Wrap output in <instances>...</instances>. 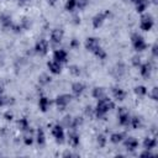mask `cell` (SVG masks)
Masks as SVG:
<instances>
[{
	"instance_id": "cell-46",
	"label": "cell",
	"mask_w": 158,
	"mask_h": 158,
	"mask_svg": "<svg viewBox=\"0 0 158 158\" xmlns=\"http://www.w3.org/2000/svg\"><path fill=\"white\" fill-rule=\"evenodd\" d=\"M73 23H74V25H79V23H80V17H79V15H74V16H73Z\"/></svg>"
},
{
	"instance_id": "cell-6",
	"label": "cell",
	"mask_w": 158,
	"mask_h": 158,
	"mask_svg": "<svg viewBox=\"0 0 158 158\" xmlns=\"http://www.w3.org/2000/svg\"><path fill=\"white\" fill-rule=\"evenodd\" d=\"M72 99H73V96H72L70 94H60V95H58V96L56 98L54 102H56L58 110H64V109L70 104Z\"/></svg>"
},
{
	"instance_id": "cell-15",
	"label": "cell",
	"mask_w": 158,
	"mask_h": 158,
	"mask_svg": "<svg viewBox=\"0 0 158 158\" xmlns=\"http://www.w3.org/2000/svg\"><path fill=\"white\" fill-rule=\"evenodd\" d=\"M139 74L143 77V78H149V75H151V73H152V69H153V65H152V63L151 62H144V63H142L139 67Z\"/></svg>"
},
{
	"instance_id": "cell-8",
	"label": "cell",
	"mask_w": 158,
	"mask_h": 158,
	"mask_svg": "<svg viewBox=\"0 0 158 158\" xmlns=\"http://www.w3.org/2000/svg\"><path fill=\"white\" fill-rule=\"evenodd\" d=\"M35 52L40 56H46L48 53V49H49V43L46 38H40L36 44H35Z\"/></svg>"
},
{
	"instance_id": "cell-32",
	"label": "cell",
	"mask_w": 158,
	"mask_h": 158,
	"mask_svg": "<svg viewBox=\"0 0 158 158\" xmlns=\"http://www.w3.org/2000/svg\"><path fill=\"white\" fill-rule=\"evenodd\" d=\"M51 80H52V78L47 74V73H43V74H41L40 77H38V83H40V85H47V84H49L51 83Z\"/></svg>"
},
{
	"instance_id": "cell-44",
	"label": "cell",
	"mask_w": 158,
	"mask_h": 158,
	"mask_svg": "<svg viewBox=\"0 0 158 158\" xmlns=\"http://www.w3.org/2000/svg\"><path fill=\"white\" fill-rule=\"evenodd\" d=\"M141 157H154V153H152V149H144L139 154Z\"/></svg>"
},
{
	"instance_id": "cell-3",
	"label": "cell",
	"mask_w": 158,
	"mask_h": 158,
	"mask_svg": "<svg viewBox=\"0 0 158 158\" xmlns=\"http://www.w3.org/2000/svg\"><path fill=\"white\" fill-rule=\"evenodd\" d=\"M154 26V19L151 14H142L139 19V28L144 32H148Z\"/></svg>"
},
{
	"instance_id": "cell-19",
	"label": "cell",
	"mask_w": 158,
	"mask_h": 158,
	"mask_svg": "<svg viewBox=\"0 0 158 158\" xmlns=\"http://www.w3.org/2000/svg\"><path fill=\"white\" fill-rule=\"evenodd\" d=\"M51 100L47 98V96H40V100H38V109L42 111V112H47L49 110V106H51Z\"/></svg>"
},
{
	"instance_id": "cell-34",
	"label": "cell",
	"mask_w": 158,
	"mask_h": 158,
	"mask_svg": "<svg viewBox=\"0 0 158 158\" xmlns=\"http://www.w3.org/2000/svg\"><path fill=\"white\" fill-rule=\"evenodd\" d=\"M96 143H98V146H99L100 148H104V147L106 146V143H107V138H106V136L102 135V133H100V135L96 137Z\"/></svg>"
},
{
	"instance_id": "cell-36",
	"label": "cell",
	"mask_w": 158,
	"mask_h": 158,
	"mask_svg": "<svg viewBox=\"0 0 158 158\" xmlns=\"http://www.w3.org/2000/svg\"><path fill=\"white\" fill-rule=\"evenodd\" d=\"M69 73H70L73 77H79L80 73H81V70H80V68H79L78 65L73 64V65H69Z\"/></svg>"
},
{
	"instance_id": "cell-13",
	"label": "cell",
	"mask_w": 158,
	"mask_h": 158,
	"mask_svg": "<svg viewBox=\"0 0 158 158\" xmlns=\"http://www.w3.org/2000/svg\"><path fill=\"white\" fill-rule=\"evenodd\" d=\"M47 68H48L49 73L53 74V75H58V74L62 73V64L59 62L54 60V59L47 62Z\"/></svg>"
},
{
	"instance_id": "cell-2",
	"label": "cell",
	"mask_w": 158,
	"mask_h": 158,
	"mask_svg": "<svg viewBox=\"0 0 158 158\" xmlns=\"http://www.w3.org/2000/svg\"><path fill=\"white\" fill-rule=\"evenodd\" d=\"M131 43L136 52H143L144 49H147V43H146L144 38L137 32L131 35Z\"/></svg>"
},
{
	"instance_id": "cell-12",
	"label": "cell",
	"mask_w": 158,
	"mask_h": 158,
	"mask_svg": "<svg viewBox=\"0 0 158 158\" xmlns=\"http://www.w3.org/2000/svg\"><path fill=\"white\" fill-rule=\"evenodd\" d=\"M68 143L72 147H78L80 143V136L77 132L75 128H70V131L68 132Z\"/></svg>"
},
{
	"instance_id": "cell-28",
	"label": "cell",
	"mask_w": 158,
	"mask_h": 158,
	"mask_svg": "<svg viewBox=\"0 0 158 158\" xmlns=\"http://www.w3.org/2000/svg\"><path fill=\"white\" fill-rule=\"evenodd\" d=\"M130 126H131L133 130H138V128L142 126V120H141L138 116H131Z\"/></svg>"
},
{
	"instance_id": "cell-30",
	"label": "cell",
	"mask_w": 158,
	"mask_h": 158,
	"mask_svg": "<svg viewBox=\"0 0 158 158\" xmlns=\"http://www.w3.org/2000/svg\"><path fill=\"white\" fill-rule=\"evenodd\" d=\"M93 54H94L98 59H101V60H104V59L106 58V56H107V54H106V52H105V49H104L101 46H100V47H98V48L93 52Z\"/></svg>"
},
{
	"instance_id": "cell-48",
	"label": "cell",
	"mask_w": 158,
	"mask_h": 158,
	"mask_svg": "<svg viewBox=\"0 0 158 158\" xmlns=\"http://www.w3.org/2000/svg\"><path fill=\"white\" fill-rule=\"evenodd\" d=\"M72 156H74V154H73V153H70L69 151H67V152H64V153H63V157H72Z\"/></svg>"
},
{
	"instance_id": "cell-7",
	"label": "cell",
	"mask_w": 158,
	"mask_h": 158,
	"mask_svg": "<svg viewBox=\"0 0 158 158\" xmlns=\"http://www.w3.org/2000/svg\"><path fill=\"white\" fill-rule=\"evenodd\" d=\"M117 118H118V123L121 126H128L130 125V120H131V115L128 112V110L123 106L118 107L117 110Z\"/></svg>"
},
{
	"instance_id": "cell-17",
	"label": "cell",
	"mask_w": 158,
	"mask_h": 158,
	"mask_svg": "<svg viewBox=\"0 0 158 158\" xmlns=\"http://www.w3.org/2000/svg\"><path fill=\"white\" fill-rule=\"evenodd\" d=\"M111 94H112V98L116 100V101H123L125 98H126V91L118 86H114L111 89Z\"/></svg>"
},
{
	"instance_id": "cell-38",
	"label": "cell",
	"mask_w": 158,
	"mask_h": 158,
	"mask_svg": "<svg viewBox=\"0 0 158 158\" xmlns=\"http://www.w3.org/2000/svg\"><path fill=\"white\" fill-rule=\"evenodd\" d=\"M89 5V0H77V9L78 10H84Z\"/></svg>"
},
{
	"instance_id": "cell-16",
	"label": "cell",
	"mask_w": 158,
	"mask_h": 158,
	"mask_svg": "<svg viewBox=\"0 0 158 158\" xmlns=\"http://www.w3.org/2000/svg\"><path fill=\"white\" fill-rule=\"evenodd\" d=\"M85 88H86V86H85L84 83H81V81H75V83H73L72 86H70L72 94H73L74 96H80V95L84 93Z\"/></svg>"
},
{
	"instance_id": "cell-29",
	"label": "cell",
	"mask_w": 158,
	"mask_h": 158,
	"mask_svg": "<svg viewBox=\"0 0 158 158\" xmlns=\"http://www.w3.org/2000/svg\"><path fill=\"white\" fill-rule=\"evenodd\" d=\"M133 93H135L137 96L142 98V96H146L148 91H147V88H146L144 85H137V86L133 88Z\"/></svg>"
},
{
	"instance_id": "cell-4",
	"label": "cell",
	"mask_w": 158,
	"mask_h": 158,
	"mask_svg": "<svg viewBox=\"0 0 158 158\" xmlns=\"http://www.w3.org/2000/svg\"><path fill=\"white\" fill-rule=\"evenodd\" d=\"M52 136L54 137V139H56V142H57L58 144H63L64 141H65L64 127H63L62 125H59V123L54 125V126L52 127Z\"/></svg>"
},
{
	"instance_id": "cell-27",
	"label": "cell",
	"mask_w": 158,
	"mask_h": 158,
	"mask_svg": "<svg viewBox=\"0 0 158 158\" xmlns=\"http://www.w3.org/2000/svg\"><path fill=\"white\" fill-rule=\"evenodd\" d=\"M148 5H149V1H148V0H141V1H138L137 4H135V9H136V11H137L138 14H143V12L147 10Z\"/></svg>"
},
{
	"instance_id": "cell-50",
	"label": "cell",
	"mask_w": 158,
	"mask_h": 158,
	"mask_svg": "<svg viewBox=\"0 0 158 158\" xmlns=\"http://www.w3.org/2000/svg\"><path fill=\"white\" fill-rule=\"evenodd\" d=\"M152 2H153L154 5H158V0H152Z\"/></svg>"
},
{
	"instance_id": "cell-25",
	"label": "cell",
	"mask_w": 158,
	"mask_h": 158,
	"mask_svg": "<svg viewBox=\"0 0 158 158\" xmlns=\"http://www.w3.org/2000/svg\"><path fill=\"white\" fill-rule=\"evenodd\" d=\"M143 148L144 149H153L157 146V138L156 137H146L143 139Z\"/></svg>"
},
{
	"instance_id": "cell-39",
	"label": "cell",
	"mask_w": 158,
	"mask_h": 158,
	"mask_svg": "<svg viewBox=\"0 0 158 158\" xmlns=\"http://www.w3.org/2000/svg\"><path fill=\"white\" fill-rule=\"evenodd\" d=\"M10 104V98L6 96V95H0V107H4V106H7Z\"/></svg>"
},
{
	"instance_id": "cell-22",
	"label": "cell",
	"mask_w": 158,
	"mask_h": 158,
	"mask_svg": "<svg viewBox=\"0 0 158 158\" xmlns=\"http://www.w3.org/2000/svg\"><path fill=\"white\" fill-rule=\"evenodd\" d=\"M125 72H126V67H125V64L123 63H117L114 68H112V74L116 77V78H121L123 74H125Z\"/></svg>"
},
{
	"instance_id": "cell-47",
	"label": "cell",
	"mask_w": 158,
	"mask_h": 158,
	"mask_svg": "<svg viewBox=\"0 0 158 158\" xmlns=\"http://www.w3.org/2000/svg\"><path fill=\"white\" fill-rule=\"evenodd\" d=\"M47 2H48L51 6H53V5H56V4L58 2V0H47Z\"/></svg>"
},
{
	"instance_id": "cell-14",
	"label": "cell",
	"mask_w": 158,
	"mask_h": 158,
	"mask_svg": "<svg viewBox=\"0 0 158 158\" xmlns=\"http://www.w3.org/2000/svg\"><path fill=\"white\" fill-rule=\"evenodd\" d=\"M122 142H123L125 148H126L128 152H133V151H136L137 147H138V141H137L135 137H125Z\"/></svg>"
},
{
	"instance_id": "cell-5",
	"label": "cell",
	"mask_w": 158,
	"mask_h": 158,
	"mask_svg": "<svg viewBox=\"0 0 158 158\" xmlns=\"http://www.w3.org/2000/svg\"><path fill=\"white\" fill-rule=\"evenodd\" d=\"M110 16V11L106 10V11H101V12H98L96 15H94V17L91 19V23H93V27L94 28H99L102 26V23L105 22V20Z\"/></svg>"
},
{
	"instance_id": "cell-11",
	"label": "cell",
	"mask_w": 158,
	"mask_h": 158,
	"mask_svg": "<svg viewBox=\"0 0 158 158\" xmlns=\"http://www.w3.org/2000/svg\"><path fill=\"white\" fill-rule=\"evenodd\" d=\"M53 59L57 60V62H59L60 64L67 63L68 62V53H67V51L63 49V48L54 49V52H53Z\"/></svg>"
},
{
	"instance_id": "cell-40",
	"label": "cell",
	"mask_w": 158,
	"mask_h": 158,
	"mask_svg": "<svg viewBox=\"0 0 158 158\" xmlns=\"http://www.w3.org/2000/svg\"><path fill=\"white\" fill-rule=\"evenodd\" d=\"M149 98H151L152 100H154V101L158 100V88H157V86H153V88H152V90H151V93H149Z\"/></svg>"
},
{
	"instance_id": "cell-41",
	"label": "cell",
	"mask_w": 158,
	"mask_h": 158,
	"mask_svg": "<svg viewBox=\"0 0 158 158\" xmlns=\"http://www.w3.org/2000/svg\"><path fill=\"white\" fill-rule=\"evenodd\" d=\"M2 117L6 120V121H12L14 118V112L11 110H6L4 114H2Z\"/></svg>"
},
{
	"instance_id": "cell-1",
	"label": "cell",
	"mask_w": 158,
	"mask_h": 158,
	"mask_svg": "<svg viewBox=\"0 0 158 158\" xmlns=\"http://www.w3.org/2000/svg\"><path fill=\"white\" fill-rule=\"evenodd\" d=\"M112 109H115V102L111 99H109L107 96H105V98L98 100V104L94 109V116L99 120H104L106 114Z\"/></svg>"
},
{
	"instance_id": "cell-23",
	"label": "cell",
	"mask_w": 158,
	"mask_h": 158,
	"mask_svg": "<svg viewBox=\"0 0 158 158\" xmlns=\"http://www.w3.org/2000/svg\"><path fill=\"white\" fill-rule=\"evenodd\" d=\"M22 141L26 146H31L33 142H35V136H33V131L30 128L27 131L23 132V137H22Z\"/></svg>"
},
{
	"instance_id": "cell-49",
	"label": "cell",
	"mask_w": 158,
	"mask_h": 158,
	"mask_svg": "<svg viewBox=\"0 0 158 158\" xmlns=\"http://www.w3.org/2000/svg\"><path fill=\"white\" fill-rule=\"evenodd\" d=\"M2 94H4V88L0 85V95H2Z\"/></svg>"
},
{
	"instance_id": "cell-20",
	"label": "cell",
	"mask_w": 158,
	"mask_h": 158,
	"mask_svg": "<svg viewBox=\"0 0 158 158\" xmlns=\"http://www.w3.org/2000/svg\"><path fill=\"white\" fill-rule=\"evenodd\" d=\"M91 95H93L94 99L100 100V99H102V98L106 96V89L102 88V86H95L93 89V91H91Z\"/></svg>"
},
{
	"instance_id": "cell-43",
	"label": "cell",
	"mask_w": 158,
	"mask_h": 158,
	"mask_svg": "<svg viewBox=\"0 0 158 158\" xmlns=\"http://www.w3.org/2000/svg\"><path fill=\"white\" fill-rule=\"evenodd\" d=\"M151 52H152V57H153V58H157V57H158V44H157V43H154V44L152 46Z\"/></svg>"
},
{
	"instance_id": "cell-51",
	"label": "cell",
	"mask_w": 158,
	"mask_h": 158,
	"mask_svg": "<svg viewBox=\"0 0 158 158\" xmlns=\"http://www.w3.org/2000/svg\"><path fill=\"white\" fill-rule=\"evenodd\" d=\"M19 1H28V0H19Z\"/></svg>"
},
{
	"instance_id": "cell-26",
	"label": "cell",
	"mask_w": 158,
	"mask_h": 158,
	"mask_svg": "<svg viewBox=\"0 0 158 158\" xmlns=\"http://www.w3.org/2000/svg\"><path fill=\"white\" fill-rule=\"evenodd\" d=\"M17 128H19L21 132H25V131L30 130L31 127H30L28 120H27L26 117H22V118H20V120H17Z\"/></svg>"
},
{
	"instance_id": "cell-31",
	"label": "cell",
	"mask_w": 158,
	"mask_h": 158,
	"mask_svg": "<svg viewBox=\"0 0 158 158\" xmlns=\"http://www.w3.org/2000/svg\"><path fill=\"white\" fill-rule=\"evenodd\" d=\"M64 9L68 12H73L74 10H77V0H67L64 4Z\"/></svg>"
},
{
	"instance_id": "cell-37",
	"label": "cell",
	"mask_w": 158,
	"mask_h": 158,
	"mask_svg": "<svg viewBox=\"0 0 158 158\" xmlns=\"http://www.w3.org/2000/svg\"><path fill=\"white\" fill-rule=\"evenodd\" d=\"M131 63H132V65L133 67H136V68H138L141 64H142V60H141V57L138 56V54H136V56H133L132 58H131Z\"/></svg>"
},
{
	"instance_id": "cell-24",
	"label": "cell",
	"mask_w": 158,
	"mask_h": 158,
	"mask_svg": "<svg viewBox=\"0 0 158 158\" xmlns=\"http://www.w3.org/2000/svg\"><path fill=\"white\" fill-rule=\"evenodd\" d=\"M35 141L37 142V144H38V146H44V143H46V135H44V131H43L41 127L36 131Z\"/></svg>"
},
{
	"instance_id": "cell-9",
	"label": "cell",
	"mask_w": 158,
	"mask_h": 158,
	"mask_svg": "<svg viewBox=\"0 0 158 158\" xmlns=\"http://www.w3.org/2000/svg\"><path fill=\"white\" fill-rule=\"evenodd\" d=\"M49 41H51V43L53 44V46H57V44H59L62 41H63V38H64V31L62 30V28H53L52 31H51V36H49Z\"/></svg>"
},
{
	"instance_id": "cell-35",
	"label": "cell",
	"mask_w": 158,
	"mask_h": 158,
	"mask_svg": "<svg viewBox=\"0 0 158 158\" xmlns=\"http://www.w3.org/2000/svg\"><path fill=\"white\" fill-rule=\"evenodd\" d=\"M72 116L70 115H65L63 118H62V122H60V125L63 126V127H67V128H70V126H72Z\"/></svg>"
},
{
	"instance_id": "cell-18",
	"label": "cell",
	"mask_w": 158,
	"mask_h": 158,
	"mask_svg": "<svg viewBox=\"0 0 158 158\" xmlns=\"http://www.w3.org/2000/svg\"><path fill=\"white\" fill-rule=\"evenodd\" d=\"M0 23H1V26H2L4 28H9V30H11L12 26H14L12 19H11V16L7 15V14H1V15H0Z\"/></svg>"
},
{
	"instance_id": "cell-33",
	"label": "cell",
	"mask_w": 158,
	"mask_h": 158,
	"mask_svg": "<svg viewBox=\"0 0 158 158\" xmlns=\"http://www.w3.org/2000/svg\"><path fill=\"white\" fill-rule=\"evenodd\" d=\"M83 122H84V118L81 116H75V117L72 118V126H70V128H75L77 130L79 126L83 125Z\"/></svg>"
},
{
	"instance_id": "cell-42",
	"label": "cell",
	"mask_w": 158,
	"mask_h": 158,
	"mask_svg": "<svg viewBox=\"0 0 158 158\" xmlns=\"http://www.w3.org/2000/svg\"><path fill=\"white\" fill-rule=\"evenodd\" d=\"M84 114H85V116H89V117H94V109L89 105V106H85V109H84Z\"/></svg>"
},
{
	"instance_id": "cell-10",
	"label": "cell",
	"mask_w": 158,
	"mask_h": 158,
	"mask_svg": "<svg viewBox=\"0 0 158 158\" xmlns=\"http://www.w3.org/2000/svg\"><path fill=\"white\" fill-rule=\"evenodd\" d=\"M84 47L88 52L93 53L98 47H100V40L98 37H88L85 40V43H84Z\"/></svg>"
},
{
	"instance_id": "cell-45",
	"label": "cell",
	"mask_w": 158,
	"mask_h": 158,
	"mask_svg": "<svg viewBox=\"0 0 158 158\" xmlns=\"http://www.w3.org/2000/svg\"><path fill=\"white\" fill-rule=\"evenodd\" d=\"M69 46H70L72 48H78V47H79V41H78L77 38H73V40L70 41Z\"/></svg>"
},
{
	"instance_id": "cell-21",
	"label": "cell",
	"mask_w": 158,
	"mask_h": 158,
	"mask_svg": "<svg viewBox=\"0 0 158 158\" xmlns=\"http://www.w3.org/2000/svg\"><path fill=\"white\" fill-rule=\"evenodd\" d=\"M125 137H126V133L125 132H114V133H111V136H110L109 139H110L111 143L118 144V143H121L123 141Z\"/></svg>"
}]
</instances>
